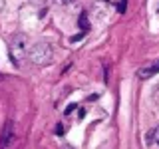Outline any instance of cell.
Wrapping results in <instances>:
<instances>
[{
    "label": "cell",
    "mask_w": 159,
    "mask_h": 149,
    "mask_svg": "<svg viewBox=\"0 0 159 149\" xmlns=\"http://www.w3.org/2000/svg\"><path fill=\"white\" fill-rule=\"evenodd\" d=\"M32 46L30 38L26 34H16L12 40H10V58H12L14 64H20L24 58L28 56V50Z\"/></svg>",
    "instance_id": "6da1fadb"
},
{
    "label": "cell",
    "mask_w": 159,
    "mask_h": 149,
    "mask_svg": "<svg viewBox=\"0 0 159 149\" xmlns=\"http://www.w3.org/2000/svg\"><path fill=\"white\" fill-rule=\"evenodd\" d=\"M52 48H50V44L46 42H38V44H32L28 50V58L32 64H36V66H48L50 62H52Z\"/></svg>",
    "instance_id": "7a4b0ae2"
},
{
    "label": "cell",
    "mask_w": 159,
    "mask_h": 149,
    "mask_svg": "<svg viewBox=\"0 0 159 149\" xmlns=\"http://www.w3.org/2000/svg\"><path fill=\"white\" fill-rule=\"evenodd\" d=\"M12 137H14V125L12 121H8L2 129V137H0V147H10L12 143Z\"/></svg>",
    "instance_id": "3957f363"
},
{
    "label": "cell",
    "mask_w": 159,
    "mask_h": 149,
    "mask_svg": "<svg viewBox=\"0 0 159 149\" xmlns=\"http://www.w3.org/2000/svg\"><path fill=\"white\" fill-rule=\"evenodd\" d=\"M157 72H159V62L151 64L149 68H143V70H139V72H137V78H151L153 74H157Z\"/></svg>",
    "instance_id": "277c9868"
},
{
    "label": "cell",
    "mask_w": 159,
    "mask_h": 149,
    "mask_svg": "<svg viewBox=\"0 0 159 149\" xmlns=\"http://www.w3.org/2000/svg\"><path fill=\"white\" fill-rule=\"evenodd\" d=\"M147 141H149V145H151V147H159V127H155L151 133H149Z\"/></svg>",
    "instance_id": "5b68a950"
},
{
    "label": "cell",
    "mask_w": 159,
    "mask_h": 149,
    "mask_svg": "<svg viewBox=\"0 0 159 149\" xmlns=\"http://www.w3.org/2000/svg\"><path fill=\"white\" fill-rule=\"evenodd\" d=\"M78 24H80V28H82V32H88V30H89V22H88V16H86V12H82V16H80Z\"/></svg>",
    "instance_id": "8992f818"
},
{
    "label": "cell",
    "mask_w": 159,
    "mask_h": 149,
    "mask_svg": "<svg viewBox=\"0 0 159 149\" xmlns=\"http://www.w3.org/2000/svg\"><path fill=\"white\" fill-rule=\"evenodd\" d=\"M125 6H127V0H121L119 6H117V10H119V12H125Z\"/></svg>",
    "instance_id": "52a82bcc"
},
{
    "label": "cell",
    "mask_w": 159,
    "mask_h": 149,
    "mask_svg": "<svg viewBox=\"0 0 159 149\" xmlns=\"http://www.w3.org/2000/svg\"><path fill=\"white\" fill-rule=\"evenodd\" d=\"M74 109H76V103H70V106L66 107V113H70V111H74Z\"/></svg>",
    "instance_id": "ba28073f"
},
{
    "label": "cell",
    "mask_w": 159,
    "mask_h": 149,
    "mask_svg": "<svg viewBox=\"0 0 159 149\" xmlns=\"http://www.w3.org/2000/svg\"><path fill=\"white\" fill-rule=\"evenodd\" d=\"M60 2H64V4H72L74 0H60Z\"/></svg>",
    "instance_id": "9c48e42d"
},
{
    "label": "cell",
    "mask_w": 159,
    "mask_h": 149,
    "mask_svg": "<svg viewBox=\"0 0 159 149\" xmlns=\"http://www.w3.org/2000/svg\"><path fill=\"white\" fill-rule=\"evenodd\" d=\"M4 4H6V0H0V10L4 8Z\"/></svg>",
    "instance_id": "30bf717a"
}]
</instances>
